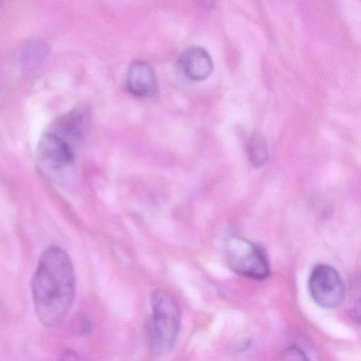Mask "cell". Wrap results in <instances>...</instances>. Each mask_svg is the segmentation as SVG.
I'll return each mask as SVG.
<instances>
[{"label": "cell", "instance_id": "ba28073f", "mask_svg": "<svg viewBox=\"0 0 361 361\" xmlns=\"http://www.w3.org/2000/svg\"><path fill=\"white\" fill-rule=\"evenodd\" d=\"M49 49L44 42L33 39L28 42L23 50L22 62L24 68L28 71H35L44 64L47 59Z\"/></svg>", "mask_w": 361, "mask_h": 361}, {"label": "cell", "instance_id": "52a82bcc", "mask_svg": "<svg viewBox=\"0 0 361 361\" xmlns=\"http://www.w3.org/2000/svg\"><path fill=\"white\" fill-rule=\"evenodd\" d=\"M178 67L185 79L202 82L212 75L214 65L209 52L204 48L190 47L178 59Z\"/></svg>", "mask_w": 361, "mask_h": 361}, {"label": "cell", "instance_id": "8992f818", "mask_svg": "<svg viewBox=\"0 0 361 361\" xmlns=\"http://www.w3.org/2000/svg\"><path fill=\"white\" fill-rule=\"evenodd\" d=\"M124 88L137 98L149 99L158 94V82L153 68L145 61H135L124 77Z\"/></svg>", "mask_w": 361, "mask_h": 361}, {"label": "cell", "instance_id": "3957f363", "mask_svg": "<svg viewBox=\"0 0 361 361\" xmlns=\"http://www.w3.org/2000/svg\"><path fill=\"white\" fill-rule=\"evenodd\" d=\"M151 305L149 339L156 354L166 355L174 348L180 331V307L176 300L164 290L153 293Z\"/></svg>", "mask_w": 361, "mask_h": 361}, {"label": "cell", "instance_id": "9c48e42d", "mask_svg": "<svg viewBox=\"0 0 361 361\" xmlns=\"http://www.w3.org/2000/svg\"><path fill=\"white\" fill-rule=\"evenodd\" d=\"M247 153L255 168L264 166L268 160V147L265 139L261 135H252L247 141Z\"/></svg>", "mask_w": 361, "mask_h": 361}, {"label": "cell", "instance_id": "6da1fadb", "mask_svg": "<svg viewBox=\"0 0 361 361\" xmlns=\"http://www.w3.org/2000/svg\"><path fill=\"white\" fill-rule=\"evenodd\" d=\"M77 288L75 267L60 247H48L39 257L31 290L35 314L42 324L56 327L73 307Z\"/></svg>", "mask_w": 361, "mask_h": 361}, {"label": "cell", "instance_id": "5b68a950", "mask_svg": "<svg viewBox=\"0 0 361 361\" xmlns=\"http://www.w3.org/2000/svg\"><path fill=\"white\" fill-rule=\"evenodd\" d=\"M310 297L320 307L335 308L343 301L345 286L339 272L331 265L320 264L312 269L308 280Z\"/></svg>", "mask_w": 361, "mask_h": 361}, {"label": "cell", "instance_id": "7a4b0ae2", "mask_svg": "<svg viewBox=\"0 0 361 361\" xmlns=\"http://www.w3.org/2000/svg\"><path fill=\"white\" fill-rule=\"evenodd\" d=\"M90 124L92 109L87 104H79L54 120L44 132L37 145V164L50 180L62 181L71 176Z\"/></svg>", "mask_w": 361, "mask_h": 361}, {"label": "cell", "instance_id": "8fae6325", "mask_svg": "<svg viewBox=\"0 0 361 361\" xmlns=\"http://www.w3.org/2000/svg\"><path fill=\"white\" fill-rule=\"evenodd\" d=\"M4 0H0V6L3 5Z\"/></svg>", "mask_w": 361, "mask_h": 361}, {"label": "cell", "instance_id": "277c9868", "mask_svg": "<svg viewBox=\"0 0 361 361\" xmlns=\"http://www.w3.org/2000/svg\"><path fill=\"white\" fill-rule=\"evenodd\" d=\"M225 257L230 269L238 276L253 280H265L270 276L269 262L265 250L242 236L228 238Z\"/></svg>", "mask_w": 361, "mask_h": 361}, {"label": "cell", "instance_id": "30bf717a", "mask_svg": "<svg viewBox=\"0 0 361 361\" xmlns=\"http://www.w3.org/2000/svg\"><path fill=\"white\" fill-rule=\"evenodd\" d=\"M282 358L286 359V360H307L308 357L301 348H297V346H290L282 353Z\"/></svg>", "mask_w": 361, "mask_h": 361}]
</instances>
